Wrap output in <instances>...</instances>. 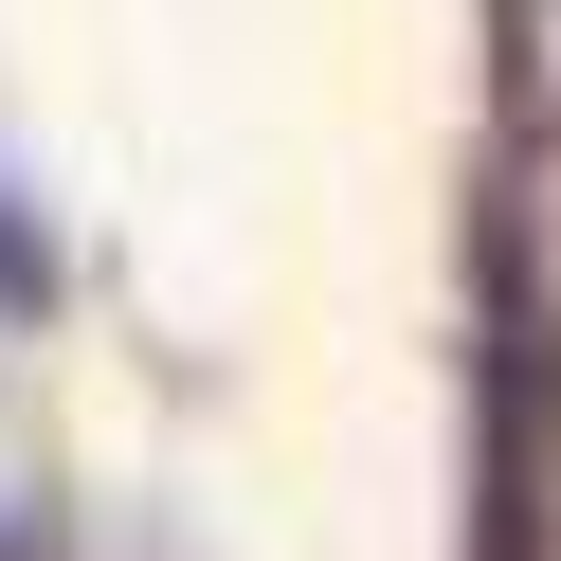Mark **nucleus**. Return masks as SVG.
<instances>
[{
    "label": "nucleus",
    "instance_id": "1",
    "mask_svg": "<svg viewBox=\"0 0 561 561\" xmlns=\"http://www.w3.org/2000/svg\"><path fill=\"white\" fill-rule=\"evenodd\" d=\"M507 254H525V308H543V344H561V127L525 146V218H507Z\"/></svg>",
    "mask_w": 561,
    "mask_h": 561
}]
</instances>
